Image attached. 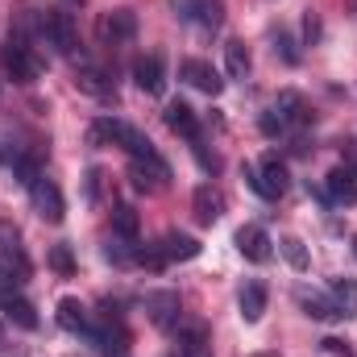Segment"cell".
<instances>
[{
    "label": "cell",
    "instance_id": "1",
    "mask_svg": "<svg viewBox=\"0 0 357 357\" xmlns=\"http://www.w3.org/2000/svg\"><path fill=\"white\" fill-rule=\"evenodd\" d=\"M38 29L46 38V46H54L63 59H75L79 54V29H75V13L67 4H50L38 13Z\"/></svg>",
    "mask_w": 357,
    "mask_h": 357
},
{
    "label": "cell",
    "instance_id": "2",
    "mask_svg": "<svg viewBox=\"0 0 357 357\" xmlns=\"http://www.w3.org/2000/svg\"><path fill=\"white\" fill-rule=\"evenodd\" d=\"M91 142H96V146H100V142L121 146V150H125V154H133V158H150V154H158V150H154V142H150L142 129L125 125L121 116H100V121L91 125Z\"/></svg>",
    "mask_w": 357,
    "mask_h": 357
},
{
    "label": "cell",
    "instance_id": "3",
    "mask_svg": "<svg viewBox=\"0 0 357 357\" xmlns=\"http://www.w3.org/2000/svg\"><path fill=\"white\" fill-rule=\"evenodd\" d=\"M29 274H33V262L21 245V233L8 220H0V278H4V287H21V282H29Z\"/></svg>",
    "mask_w": 357,
    "mask_h": 357
},
{
    "label": "cell",
    "instance_id": "4",
    "mask_svg": "<svg viewBox=\"0 0 357 357\" xmlns=\"http://www.w3.org/2000/svg\"><path fill=\"white\" fill-rule=\"evenodd\" d=\"M0 67H4V75L13 79V84H33L38 75H42V63L33 59V46L13 29L8 38H4V46H0Z\"/></svg>",
    "mask_w": 357,
    "mask_h": 357
},
{
    "label": "cell",
    "instance_id": "5",
    "mask_svg": "<svg viewBox=\"0 0 357 357\" xmlns=\"http://www.w3.org/2000/svg\"><path fill=\"white\" fill-rule=\"evenodd\" d=\"M245 178H250V187H254L262 199H278V195H287V187H291V171H287V162H282L278 154H266L258 167H245Z\"/></svg>",
    "mask_w": 357,
    "mask_h": 357
},
{
    "label": "cell",
    "instance_id": "6",
    "mask_svg": "<svg viewBox=\"0 0 357 357\" xmlns=\"http://www.w3.org/2000/svg\"><path fill=\"white\" fill-rule=\"evenodd\" d=\"M307 112H303V100H299V91H282L274 104L266 108V116H262V133L266 137H278V133H287L295 121H303Z\"/></svg>",
    "mask_w": 357,
    "mask_h": 357
},
{
    "label": "cell",
    "instance_id": "7",
    "mask_svg": "<svg viewBox=\"0 0 357 357\" xmlns=\"http://www.w3.org/2000/svg\"><path fill=\"white\" fill-rule=\"evenodd\" d=\"M175 13L183 21L199 25L204 33H216L225 25V4L220 0H175Z\"/></svg>",
    "mask_w": 357,
    "mask_h": 357
},
{
    "label": "cell",
    "instance_id": "8",
    "mask_svg": "<svg viewBox=\"0 0 357 357\" xmlns=\"http://www.w3.org/2000/svg\"><path fill=\"white\" fill-rule=\"evenodd\" d=\"M0 316L4 320H13L17 328H25V333H33L42 320H38V312H33V303L17 291V287H0Z\"/></svg>",
    "mask_w": 357,
    "mask_h": 357
},
{
    "label": "cell",
    "instance_id": "9",
    "mask_svg": "<svg viewBox=\"0 0 357 357\" xmlns=\"http://www.w3.org/2000/svg\"><path fill=\"white\" fill-rule=\"evenodd\" d=\"M129 178H133V187L137 191H162L167 187V178H171V167L158 158V154H150V158H133V167H129Z\"/></svg>",
    "mask_w": 357,
    "mask_h": 357
},
{
    "label": "cell",
    "instance_id": "10",
    "mask_svg": "<svg viewBox=\"0 0 357 357\" xmlns=\"http://www.w3.org/2000/svg\"><path fill=\"white\" fill-rule=\"evenodd\" d=\"M142 307H146V316H150L158 328H175V324H178V312H183L178 291H146Z\"/></svg>",
    "mask_w": 357,
    "mask_h": 357
},
{
    "label": "cell",
    "instance_id": "11",
    "mask_svg": "<svg viewBox=\"0 0 357 357\" xmlns=\"http://www.w3.org/2000/svg\"><path fill=\"white\" fill-rule=\"evenodd\" d=\"M29 195H33V208H38V216H46L50 225H59V220L67 216V208H63V191H59V187H54L46 175L29 187Z\"/></svg>",
    "mask_w": 357,
    "mask_h": 357
},
{
    "label": "cell",
    "instance_id": "12",
    "mask_svg": "<svg viewBox=\"0 0 357 357\" xmlns=\"http://www.w3.org/2000/svg\"><path fill=\"white\" fill-rule=\"evenodd\" d=\"M133 33H137V17L129 13V8H112V13H104L100 17V38L104 42H133Z\"/></svg>",
    "mask_w": 357,
    "mask_h": 357
},
{
    "label": "cell",
    "instance_id": "13",
    "mask_svg": "<svg viewBox=\"0 0 357 357\" xmlns=\"http://www.w3.org/2000/svg\"><path fill=\"white\" fill-rule=\"evenodd\" d=\"M191 212H195V220H199V225H216V220H220V212H225V195H220L212 183H199V187H195V195H191Z\"/></svg>",
    "mask_w": 357,
    "mask_h": 357
},
{
    "label": "cell",
    "instance_id": "14",
    "mask_svg": "<svg viewBox=\"0 0 357 357\" xmlns=\"http://www.w3.org/2000/svg\"><path fill=\"white\" fill-rule=\"evenodd\" d=\"M178 75H183L195 91H204V96H220V88H225V79L216 75V67H208V63H199V59H187V63L178 67Z\"/></svg>",
    "mask_w": 357,
    "mask_h": 357
},
{
    "label": "cell",
    "instance_id": "15",
    "mask_svg": "<svg viewBox=\"0 0 357 357\" xmlns=\"http://www.w3.org/2000/svg\"><path fill=\"white\" fill-rule=\"evenodd\" d=\"M133 79H137V88L146 91V96H158V91L167 88V67H162V59H158V54H146V59H137V67H133Z\"/></svg>",
    "mask_w": 357,
    "mask_h": 357
},
{
    "label": "cell",
    "instance_id": "16",
    "mask_svg": "<svg viewBox=\"0 0 357 357\" xmlns=\"http://www.w3.org/2000/svg\"><path fill=\"white\" fill-rule=\"evenodd\" d=\"M162 116H167V125H171L175 133H183L187 142H199V116H195V108H191V104H183V100H171Z\"/></svg>",
    "mask_w": 357,
    "mask_h": 357
},
{
    "label": "cell",
    "instance_id": "17",
    "mask_svg": "<svg viewBox=\"0 0 357 357\" xmlns=\"http://www.w3.org/2000/svg\"><path fill=\"white\" fill-rule=\"evenodd\" d=\"M237 250H241V258H250V262H266V258H270V237H266V229H258V225H245V229H237Z\"/></svg>",
    "mask_w": 357,
    "mask_h": 357
},
{
    "label": "cell",
    "instance_id": "18",
    "mask_svg": "<svg viewBox=\"0 0 357 357\" xmlns=\"http://www.w3.org/2000/svg\"><path fill=\"white\" fill-rule=\"evenodd\" d=\"M175 357H208V328L204 324H183L175 341Z\"/></svg>",
    "mask_w": 357,
    "mask_h": 357
},
{
    "label": "cell",
    "instance_id": "19",
    "mask_svg": "<svg viewBox=\"0 0 357 357\" xmlns=\"http://www.w3.org/2000/svg\"><path fill=\"white\" fill-rule=\"evenodd\" d=\"M324 187H328V199H333V204H345V208L357 204V178H354V171H345V167L328 171Z\"/></svg>",
    "mask_w": 357,
    "mask_h": 357
},
{
    "label": "cell",
    "instance_id": "20",
    "mask_svg": "<svg viewBox=\"0 0 357 357\" xmlns=\"http://www.w3.org/2000/svg\"><path fill=\"white\" fill-rule=\"evenodd\" d=\"M59 324H63L67 333H84V337H91L88 307H84L79 299H59Z\"/></svg>",
    "mask_w": 357,
    "mask_h": 357
},
{
    "label": "cell",
    "instance_id": "21",
    "mask_svg": "<svg viewBox=\"0 0 357 357\" xmlns=\"http://www.w3.org/2000/svg\"><path fill=\"white\" fill-rule=\"evenodd\" d=\"M75 63H79V71H75V84L91 96H112V84H108V75L100 71V67H91L84 54H75Z\"/></svg>",
    "mask_w": 357,
    "mask_h": 357
},
{
    "label": "cell",
    "instance_id": "22",
    "mask_svg": "<svg viewBox=\"0 0 357 357\" xmlns=\"http://www.w3.org/2000/svg\"><path fill=\"white\" fill-rule=\"evenodd\" d=\"M262 312H266V287L262 282H245V291H241V320L258 324Z\"/></svg>",
    "mask_w": 357,
    "mask_h": 357
},
{
    "label": "cell",
    "instance_id": "23",
    "mask_svg": "<svg viewBox=\"0 0 357 357\" xmlns=\"http://www.w3.org/2000/svg\"><path fill=\"white\" fill-rule=\"evenodd\" d=\"M162 254H167V262H191V258H199V241L187 233H167Z\"/></svg>",
    "mask_w": 357,
    "mask_h": 357
},
{
    "label": "cell",
    "instance_id": "24",
    "mask_svg": "<svg viewBox=\"0 0 357 357\" xmlns=\"http://www.w3.org/2000/svg\"><path fill=\"white\" fill-rule=\"evenodd\" d=\"M225 71H229V79H245L250 75V50H245V42H229L225 46Z\"/></svg>",
    "mask_w": 357,
    "mask_h": 357
},
{
    "label": "cell",
    "instance_id": "25",
    "mask_svg": "<svg viewBox=\"0 0 357 357\" xmlns=\"http://www.w3.org/2000/svg\"><path fill=\"white\" fill-rule=\"evenodd\" d=\"M299 303H303V312H307L312 320H341V316H345L337 303H328V299H320V295H312V291H303Z\"/></svg>",
    "mask_w": 357,
    "mask_h": 357
},
{
    "label": "cell",
    "instance_id": "26",
    "mask_svg": "<svg viewBox=\"0 0 357 357\" xmlns=\"http://www.w3.org/2000/svg\"><path fill=\"white\" fill-rule=\"evenodd\" d=\"M112 233L125 237V241H137V212L129 204H116L112 208Z\"/></svg>",
    "mask_w": 357,
    "mask_h": 357
},
{
    "label": "cell",
    "instance_id": "27",
    "mask_svg": "<svg viewBox=\"0 0 357 357\" xmlns=\"http://www.w3.org/2000/svg\"><path fill=\"white\" fill-rule=\"evenodd\" d=\"M333 299H337V307L345 316H354L357 312V282L354 278H333Z\"/></svg>",
    "mask_w": 357,
    "mask_h": 357
},
{
    "label": "cell",
    "instance_id": "28",
    "mask_svg": "<svg viewBox=\"0 0 357 357\" xmlns=\"http://www.w3.org/2000/svg\"><path fill=\"white\" fill-rule=\"evenodd\" d=\"M278 250H282V258H287L295 270H307V250H303V241H299V237H282V241H278Z\"/></svg>",
    "mask_w": 357,
    "mask_h": 357
},
{
    "label": "cell",
    "instance_id": "29",
    "mask_svg": "<svg viewBox=\"0 0 357 357\" xmlns=\"http://www.w3.org/2000/svg\"><path fill=\"white\" fill-rule=\"evenodd\" d=\"M274 54H282V63H299V50H295V42H291L287 29L274 33Z\"/></svg>",
    "mask_w": 357,
    "mask_h": 357
},
{
    "label": "cell",
    "instance_id": "30",
    "mask_svg": "<svg viewBox=\"0 0 357 357\" xmlns=\"http://www.w3.org/2000/svg\"><path fill=\"white\" fill-rule=\"evenodd\" d=\"M50 266L59 270V274H71V270H75L71 250H67V245H54V250H50Z\"/></svg>",
    "mask_w": 357,
    "mask_h": 357
},
{
    "label": "cell",
    "instance_id": "31",
    "mask_svg": "<svg viewBox=\"0 0 357 357\" xmlns=\"http://www.w3.org/2000/svg\"><path fill=\"white\" fill-rule=\"evenodd\" d=\"M303 33H307V42H316V38H320V21H316L312 13L303 17Z\"/></svg>",
    "mask_w": 357,
    "mask_h": 357
},
{
    "label": "cell",
    "instance_id": "32",
    "mask_svg": "<svg viewBox=\"0 0 357 357\" xmlns=\"http://www.w3.org/2000/svg\"><path fill=\"white\" fill-rule=\"evenodd\" d=\"M324 349H328V354H337V357H349V345H345V341H333V337L324 341Z\"/></svg>",
    "mask_w": 357,
    "mask_h": 357
},
{
    "label": "cell",
    "instance_id": "33",
    "mask_svg": "<svg viewBox=\"0 0 357 357\" xmlns=\"http://www.w3.org/2000/svg\"><path fill=\"white\" fill-rule=\"evenodd\" d=\"M96 178H100V171H88V199H96Z\"/></svg>",
    "mask_w": 357,
    "mask_h": 357
},
{
    "label": "cell",
    "instance_id": "34",
    "mask_svg": "<svg viewBox=\"0 0 357 357\" xmlns=\"http://www.w3.org/2000/svg\"><path fill=\"white\" fill-rule=\"evenodd\" d=\"M0 320H4V316H0ZM0 349H4V324H0Z\"/></svg>",
    "mask_w": 357,
    "mask_h": 357
},
{
    "label": "cell",
    "instance_id": "35",
    "mask_svg": "<svg viewBox=\"0 0 357 357\" xmlns=\"http://www.w3.org/2000/svg\"><path fill=\"white\" fill-rule=\"evenodd\" d=\"M354 254H357V237H354Z\"/></svg>",
    "mask_w": 357,
    "mask_h": 357
}]
</instances>
